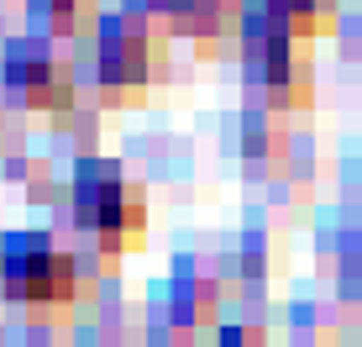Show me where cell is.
<instances>
[{"mask_svg": "<svg viewBox=\"0 0 362 347\" xmlns=\"http://www.w3.org/2000/svg\"><path fill=\"white\" fill-rule=\"evenodd\" d=\"M236 53H242V79H247V95L257 101V110L284 116V110H305L315 101L310 42L299 32H289L284 21H273L268 11L247 6Z\"/></svg>", "mask_w": 362, "mask_h": 347, "instance_id": "obj_1", "label": "cell"}, {"mask_svg": "<svg viewBox=\"0 0 362 347\" xmlns=\"http://www.w3.org/2000/svg\"><path fill=\"white\" fill-rule=\"evenodd\" d=\"M163 27L142 11H105L90 27V74L100 106H142L163 79Z\"/></svg>", "mask_w": 362, "mask_h": 347, "instance_id": "obj_2", "label": "cell"}, {"mask_svg": "<svg viewBox=\"0 0 362 347\" xmlns=\"http://www.w3.org/2000/svg\"><path fill=\"white\" fill-rule=\"evenodd\" d=\"M69 205H74V227L105 258H127L147 237V190L110 158H79L74 164Z\"/></svg>", "mask_w": 362, "mask_h": 347, "instance_id": "obj_3", "label": "cell"}, {"mask_svg": "<svg viewBox=\"0 0 362 347\" xmlns=\"http://www.w3.org/2000/svg\"><path fill=\"white\" fill-rule=\"evenodd\" d=\"M0 290L32 316H64L79 300V263L47 232H21L0 242Z\"/></svg>", "mask_w": 362, "mask_h": 347, "instance_id": "obj_4", "label": "cell"}, {"mask_svg": "<svg viewBox=\"0 0 362 347\" xmlns=\"http://www.w3.org/2000/svg\"><path fill=\"white\" fill-rule=\"evenodd\" d=\"M6 90L21 110H42V116H69L79 101V79H74L69 58H58V47L47 37H16L6 47Z\"/></svg>", "mask_w": 362, "mask_h": 347, "instance_id": "obj_5", "label": "cell"}, {"mask_svg": "<svg viewBox=\"0 0 362 347\" xmlns=\"http://www.w3.org/2000/svg\"><path fill=\"white\" fill-rule=\"evenodd\" d=\"M216 321H221V284L194 274V268H184L168 290V326L184 342H194L199 331H216Z\"/></svg>", "mask_w": 362, "mask_h": 347, "instance_id": "obj_6", "label": "cell"}, {"mask_svg": "<svg viewBox=\"0 0 362 347\" xmlns=\"http://www.w3.org/2000/svg\"><path fill=\"white\" fill-rule=\"evenodd\" d=\"M247 6L268 11L273 21H284L305 42H315V37H326L336 27V0H247Z\"/></svg>", "mask_w": 362, "mask_h": 347, "instance_id": "obj_7", "label": "cell"}, {"mask_svg": "<svg viewBox=\"0 0 362 347\" xmlns=\"http://www.w3.org/2000/svg\"><path fill=\"white\" fill-rule=\"evenodd\" d=\"M32 11L53 37H79L100 21V0H32Z\"/></svg>", "mask_w": 362, "mask_h": 347, "instance_id": "obj_8", "label": "cell"}, {"mask_svg": "<svg viewBox=\"0 0 362 347\" xmlns=\"http://www.w3.org/2000/svg\"><path fill=\"white\" fill-rule=\"evenodd\" d=\"M216 347H268V337H263L257 326H226Z\"/></svg>", "mask_w": 362, "mask_h": 347, "instance_id": "obj_9", "label": "cell"}, {"mask_svg": "<svg viewBox=\"0 0 362 347\" xmlns=\"http://www.w3.org/2000/svg\"><path fill=\"white\" fill-rule=\"evenodd\" d=\"M0 242H6V237H0Z\"/></svg>", "mask_w": 362, "mask_h": 347, "instance_id": "obj_10", "label": "cell"}, {"mask_svg": "<svg viewBox=\"0 0 362 347\" xmlns=\"http://www.w3.org/2000/svg\"><path fill=\"white\" fill-rule=\"evenodd\" d=\"M357 47H362V42H357Z\"/></svg>", "mask_w": 362, "mask_h": 347, "instance_id": "obj_11", "label": "cell"}]
</instances>
